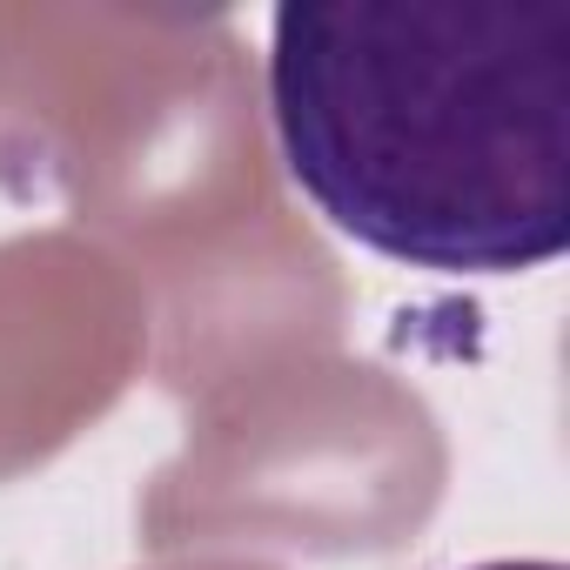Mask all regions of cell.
<instances>
[{
  "mask_svg": "<svg viewBox=\"0 0 570 570\" xmlns=\"http://www.w3.org/2000/svg\"><path fill=\"white\" fill-rule=\"evenodd\" d=\"M268 121L350 242L430 275H523L570 242L563 0H282Z\"/></svg>",
  "mask_w": 570,
  "mask_h": 570,
  "instance_id": "6da1fadb",
  "label": "cell"
},
{
  "mask_svg": "<svg viewBox=\"0 0 570 570\" xmlns=\"http://www.w3.org/2000/svg\"><path fill=\"white\" fill-rule=\"evenodd\" d=\"M470 570H563L557 557H490V563H470Z\"/></svg>",
  "mask_w": 570,
  "mask_h": 570,
  "instance_id": "7a4b0ae2",
  "label": "cell"
}]
</instances>
